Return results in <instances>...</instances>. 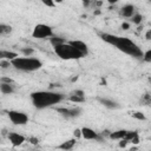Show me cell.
Masks as SVG:
<instances>
[{
  "label": "cell",
  "mask_w": 151,
  "mask_h": 151,
  "mask_svg": "<svg viewBox=\"0 0 151 151\" xmlns=\"http://www.w3.org/2000/svg\"><path fill=\"white\" fill-rule=\"evenodd\" d=\"M11 66L15 70L24 71V72H33L39 70L42 66L41 60L31 57H17L15 59L11 60Z\"/></svg>",
  "instance_id": "obj_3"
},
{
  "label": "cell",
  "mask_w": 151,
  "mask_h": 151,
  "mask_svg": "<svg viewBox=\"0 0 151 151\" xmlns=\"http://www.w3.org/2000/svg\"><path fill=\"white\" fill-rule=\"evenodd\" d=\"M7 137H8L9 143H11L14 147L22 145V144H24V142H25V137H24L22 134L18 133V132H9Z\"/></svg>",
  "instance_id": "obj_9"
},
{
  "label": "cell",
  "mask_w": 151,
  "mask_h": 151,
  "mask_svg": "<svg viewBox=\"0 0 151 151\" xmlns=\"http://www.w3.org/2000/svg\"><path fill=\"white\" fill-rule=\"evenodd\" d=\"M127 143H132V144H138L139 143V136L137 131H127L126 136L124 138Z\"/></svg>",
  "instance_id": "obj_15"
},
{
  "label": "cell",
  "mask_w": 151,
  "mask_h": 151,
  "mask_svg": "<svg viewBox=\"0 0 151 151\" xmlns=\"http://www.w3.org/2000/svg\"><path fill=\"white\" fill-rule=\"evenodd\" d=\"M80 132H81V137L84 139H87V140H101L100 134H98V132H96L91 127L84 126V127L80 129Z\"/></svg>",
  "instance_id": "obj_8"
},
{
  "label": "cell",
  "mask_w": 151,
  "mask_h": 151,
  "mask_svg": "<svg viewBox=\"0 0 151 151\" xmlns=\"http://www.w3.org/2000/svg\"><path fill=\"white\" fill-rule=\"evenodd\" d=\"M131 18H132V22L136 24V25H139V24L142 22V20H143V17H142L139 13H134Z\"/></svg>",
  "instance_id": "obj_21"
},
{
  "label": "cell",
  "mask_w": 151,
  "mask_h": 151,
  "mask_svg": "<svg viewBox=\"0 0 151 151\" xmlns=\"http://www.w3.org/2000/svg\"><path fill=\"white\" fill-rule=\"evenodd\" d=\"M126 130H117V131H113V132H111L110 134H109V137L111 138V139H117V140H122V139H124L125 138V136H126Z\"/></svg>",
  "instance_id": "obj_16"
},
{
  "label": "cell",
  "mask_w": 151,
  "mask_h": 151,
  "mask_svg": "<svg viewBox=\"0 0 151 151\" xmlns=\"http://www.w3.org/2000/svg\"><path fill=\"white\" fill-rule=\"evenodd\" d=\"M132 117L136 118V119H139V120H145V116L142 112H133L132 113Z\"/></svg>",
  "instance_id": "obj_23"
},
{
  "label": "cell",
  "mask_w": 151,
  "mask_h": 151,
  "mask_svg": "<svg viewBox=\"0 0 151 151\" xmlns=\"http://www.w3.org/2000/svg\"><path fill=\"white\" fill-rule=\"evenodd\" d=\"M126 144H127V142H126L125 139H122V140L119 142V146H120V147H124Z\"/></svg>",
  "instance_id": "obj_32"
},
{
  "label": "cell",
  "mask_w": 151,
  "mask_h": 151,
  "mask_svg": "<svg viewBox=\"0 0 151 151\" xmlns=\"http://www.w3.org/2000/svg\"><path fill=\"white\" fill-rule=\"evenodd\" d=\"M59 114H61L65 118H74L78 117L81 112L80 107H57L55 109Z\"/></svg>",
  "instance_id": "obj_7"
},
{
  "label": "cell",
  "mask_w": 151,
  "mask_h": 151,
  "mask_svg": "<svg viewBox=\"0 0 151 151\" xmlns=\"http://www.w3.org/2000/svg\"><path fill=\"white\" fill-rule=\"evenodd\" d=\"M0 83H6V84H13L14 81L11 79V78H6V77H4V78H0Z\"/></svg>",
  "instance_id": "obj_27"
},
{
  "label": "cell",
  "mask_w": 151,
  "mask_h": 151,
  "mask_svg": "<svg viewBox=\"0 0 151 151\" xmlns=\"http://www.w3.org/2000/svg\"><path fill=\"white\" fill-rule=\"evenodd\" d=\"M28 142L32 143V144H34V145H37L39 143V139L38 138H34V137H31V138H28Z\"/></svg>",
  "instance_id": "obj_29"
},
{
  "label": "cell",
  "mask_w": 151,
  "mask_h": 151,
  "mask_svg": "<svg viewBox=\"0 0 151 151\" xmlns=\"http://www.w3.org/2000/svg\"><path fill=\"white\" fill-rule=\"evenodd\" d=\"M99 37L105 42L114 46L117 50H119L120 52H123L127 55H131L137 59H140L143 57V51L139 48V46L134 41H132L131 39L126 38V37H119V35L103 33V32H99Z\"/></svg>",
  "instance_id": "obj_1"
},
{
  "label": "cell",
  "mask_w": 151,
  "mask_h": 151,
  "mask_svg": "<svg viewBox=\"0 0 151 151\" xmlns=\"http://www.w3.org/2000/svg\"><path fill=\"white\" fill-rule=\"evenodd\" d=\"M50 42H51V45H52L53 47H55V46H58V45H61V44L66 42V40H65L64 38H60V37L53 35V37H51V38H50Z\"/></svg>",
  "instance_id": "obj_18"
},
{
  "label": "cell",
  "mask_w": 151,
  "mask_h": 151,
  "mask_svg": "<svg viewBox=\"0 0 151 151\" xmlns=\"http://www.w3.org/2000/svg\"><path fill=\"white\" fill-rule=\"evenodd\" d=\"M134 13H136V8H134V6L131 5V4H127V5L123 6L122 9H120V14H122L123 17H125V18H131Z\"/></svg>",
  "instance_id": "obj_12"
},
{
  "label": "cell",
  "mask_w": 151,
  "mask_h": 151,
  "mask_svg": "<svg viewBox=\"0 0 151 151\" xmlns=\"http://www.w3.org/2000/svg\"><path fill=\"white\" fill-rule=\"evenodd\" d=\"M0 91L4 94H12L14 92V87L12 84H6V83H0Z\"/></svg>",
  "instance_id": "obj_17"
},
{
  "label": "cell",
  "mask_w": 151,
  "mask_h": 151,
  "mask_svg": "<svg viewBox=\"0 0 151 151\" xmlns=\"http://www.w3.org/2000/svg\"><path fill=\"white\" fill-rule=\"evenodd\" d=\"M7 116L14 125H25L28 123V116L21 111L9 110V111H7Z\"/></svg>",
  "instance_id": "obj_6"
},
{
  "label": "cell",
  "mask_w": 151,
  "mask_h": 151,
  "mask_svg": "<svg viewBox=\"0 0 151 151\" xmlns=\"http://www.w3.org/2000/svg\"><path fill=\"white\" fill-rule=\"evenodd\" d=\"M72 94H76V96H79V97H84L85 96V93H84L83 90H74L72 92Z\"/></svg>",
  "instance_id": "obj_28"
},
{
  "label": "cell",
  "mask_w": 151,
  "mask_h": 151,
  "mask_svg": "<svg viewBox=\"0 0 151 151\" xmlns=\"http://www.w3.org/2000/svg\"><path fill=\"white\" fill-rule=\"evenodd\" d=\"M17 57H19V54L17 52H12V51H6V50H0V59L1 60H13Z\"/></svg>",
  "instance_id": "obj_14"
},
{
  "label": "cell",
  "mask_w": 151,
  "mask_h": 151,
  "mask_svg": "<svg viewBox=\"0 0 151 151\" xmlns=\"http://www.w3.org/2000/svg\"><path fill=\"white\" fill-rule=\"evenodd\" d=\"M68 100L72 101V103H84L85 101V97H79V96H76V94H72L68 97Z\"/></svg>",
  "instance_id": "obj_19"
},
{
  "label": "cell",
  "mask_w": 151,
  "mask_h": 151,
  "mask_svg": "<svg viewBox=\"0 0 151 151\" xmlns=\"http://www.w3.org/2000/svg\"><path fill=\"white\" fill-rule=\"evenodd\" d=\"M145 37H146V39H147V40H150V39H151V29H149V31L146 32V35H145Z\"/></svg>",
  "instance_id": "obj_33"
},
{
  "label": "cell",
  "mask_w": 151,
  "mask_h": 151,
  "mask_svg": "<svg viewBox=\"0 0 151 151\" xmlns=\"http://www.w3.org/2000/svg\"><path fill=\"white\" fill-rule=\"evenodd\" d=\"M129 27H130V24L129 22H123L122 24V28L123 29H129Z\"/></svg>",
  "instance_id": "obj_31"
},
{
  "label": "cell",
  "mask_w": 151,
  "mask_h": 151,
  "mask_svg": "<svg viewBox=\"0 0 151 151\" xmlns=\"http://www.w3.org/2000/svg\"><path fill=\"white\" fill-rule=\"evenodd\" d=\"M53 48H54L55 54L59 58L64 59V60H76V59H81V58L85 57L84 54L78 52L73 46H71L67 41L61 44V45H58V46H55Z\"/></svg>",
  "instance_id": "obj_4"
},
{
  "label": "cell",
  "mask_w": 151,
  "mask_h": 151,
  "mask_svg": "<svg viewBox=\"0 0 151 151\" xmlns=\"http://www.w3.org/2000/svg\"><path fill=\"white\" fill-rule=\"evenodd\" d=\"M21 52L24 53V55H25V57H29V55L33 53V50L27 47V48H22V50H21Z\"/></svg>",
  "instance_id": "obj_25"
},
{
  "label": "cell",
  "mask_w": 151,
  "mask_h": 151,
  "mask_svg": "<svg viewBox=\"0 0 151 151\" xmlns=\"http://www.w3.org/2000/svg\"><path fill=\"white\" fill-rule=\"evenodd\" d=\"M12 32V27L5 24H0V34H7Z\"/></svg>",
  "instance_id": "obj_20"
},
{
  "label": "cell",
  "mask_w": 151,
  "mask_h": 151,
  "mask_svg": "<svg viewBox=\"0 0 151 151\" xmlns=\"http://www.w3.org/2000/svg\"><path fill=\"white\" fill-rule=\"evenodd\" d=\"M11 66V61L8 60H0V67L1 68H8Z\"/></svg>",
  "instance_id": "obj_24"
},
{
  "label": "cell",
  "mask_w": 151,
  "mask_h": 151,
  "mask_svg": "<svg viewBox=\"0 0 151 151\" xmlns=\"http://www.w3.org/2000/svg\"><path fill=\"white\" fill-rule=\"evenodd\" d=\"M64 98V94L54 91H35L31 93L32 104L38 110H42L59 104Z\"/></svg>",
  "instance_id": "obj_2"
},
{
  "label": "cell",
  "mask_w": 151,
  "mask_h": 151,
  "mask_svg": "<svg viewBox=\"0 0 151 151\" xmlns=\"http://www.w3.org/2000/svg\"><path fill=\"white\" fill-rule=\"evenodd\" d=\"M81 136V132H80V129H77V130H74V138L77 139L78 137H80Z\"/></svg>",
  "instance_id": "obj_30"
},
{
  "label": "cell",
  "mask_w": 151,
  "mask_h": 151,
  "mask_svg": "<svg viewBox=\"0 0 151 151\" xmlns=\"http://www.w3.org/2000/svg\"><path fill=\"white\" fill-rule=\"evenodd\" d=\"M76 143H77V139H76V138H71V139H67V140L63 142L61 144H59V145L57 146V149L63 150V151H71V150L74 147Z\"/></svg>",
  "instance_id": "obj_11"
},
{
  "label": "cell",
  "mask_w": 151,
  "mask_h": 151,
  "mask_svg": "<svg viewBox=\"0 0 151 151\" xmlns=\"http://www.w3.org/2000/svg\"><path fill=\"white\" fill-rule=\"evenodd\" d=\"M71 46H73L78 52H80L81 54H84V55H87L88 54V47H87V45L84 42V41H81V40H70V41H67Z\"/></svg>",
  "instance_id": "obj_10"
},
{
  "label": "cell",
  "mask_w": 151,
  "mask_h": 151,
  "mask_svg": "<svg viewBox=\"0 0 151 151\" xmlns=\"http://www.w3.org/2000/svg\"><path fill=\"white\" fill-rule=\"evenodd\" d=\"M32 37L35 39H47L53 37V29L46 24H38L32 31Z\"/></svg>",
  "instance_id": "obj_5"
},
{
  "label": "cell",
  "mask_w": 151,
  "mask_h": 151,
  "mask_svg": "<svg viewBox=\"0 0 151 151\" xmlns=\"http://www.w3.org/2000/svg\"><path fill=\"white\" fill-rule=\"evenodd\" d=\"M42 4L45 5V6H47V7H54L55 6V4L53 2V1H51V0H42Z\"/></svg>",
  "instance_id": "obj_26"
},
{
  "label": "cell",
  "mask_w": 151,
  "mask_h": 151,
  "mask_svg": "<svg viewBox=\"0 0 151 151\" xmlns=\"http://www.w3.org/2000/svg\"><path fill=\"white\" fill-rule=\"evenodd\" d=\"M142 59H143L145 63H151V50H147L146 52H143Z\"/></svg>",
  "instance_id": "obj_22"
},
{
  "label": "cell",
  "mask_w": 151,
  "mask_h": 151,
  "mask_svg": "<svg viewBox=\"0 0 151 151\" xmlns=\"http://www.w3.org/2000/svg\"><path fill=\"white\" fill-rule=\"evenodd\" d=\"M97 100H98L101 105H104L105 107H107V109H118V107H119V105H118L114 100L109 99V98H101V97H98Z\"/></svg>",
  "instance_id": "obj_13"
}]
</instances>
